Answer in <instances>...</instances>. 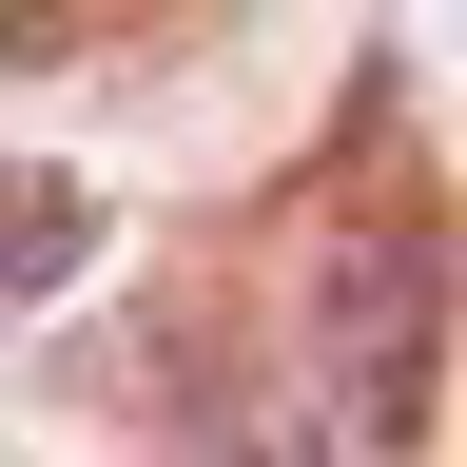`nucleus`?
Wrapping results in <instances>:
<instances>
[{"label": "nucleus", "mask_w": 467, "mask_h": 467, "mask_svg": "<svg viewBox=\"0 0 467 467\" xmlns=\"http://www.w3.org/2000/svg\"><path fill=\"white\" fill-rule=\"evenodd\" d=\"M409 409H429V234L389 214V234H331V273H312V312H292L234 448L254 467H389Z\"/></svg>", "instance_id": "1"}, {"label": "nucleus", "mask_w": 467, "mask_h": 467, "mask_svg": "<svg viewBox=\"0 0 467 467\" xmlns=\"http://www.w3.org/2000/svg\"><path fill=\"white\" fill-rule=\"evenodd\" d=\"M78 254H98V195L58 156H0V292H58Z\"/></svg>", "instance_id": "2"}]
</instances>
